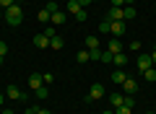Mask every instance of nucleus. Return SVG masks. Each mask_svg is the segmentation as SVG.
Here are the masks:
<instances>
[{
    "label": "nucleus",
    "mask_w": 156,
    "mask_h": 114,
    "mask_svg": "<svg viewBox=\"0 0 156 114\" xmlns=\"http://www.w3.org/2000/svg\"><path fill=\"white\" fill-rule=\"evenodd\" d=\"M26 112H31V114H52L50 109H42V106H29Z\"/></svg>",
    "instance_id": "obj_24"
},
{
    "label": "nucleus",
    "mask_w": 156,
    "mask_h": 114,
    "mask_svg": "<svg viewBox=\"0 0 156 114\" xmlns=\"http://www.w3.org/2000/svg\"><path fill=\"white\" fill-rule=\"evenodd\" d=\"M107 49H109L112 54H120V52H122V44L117 42V39H109V44H107Z\"/></svg>",
    "instance_id": "obj_14"
},
{
    "label": "nucleus",
    "mask_w": 156,
    "mask_h": 114,
    "mask_svg": "<svg viewBox=\"0 0 156 114\" xmlns=\"http://www.w3.org/2000/svg\"><path fill=\"white\" fill-rule=\"evenodd\" d=\"M8 54V44L5 42H0V65H3V57Z\"/></svg>",
    "instance_id": "obj_28"
},
{
    "label": "nucleus",
    "mask_w": 156,
    "mask_h": 114,
    "mask_svg": "<svg viewBox=\"0 0 156 114\" xmlns=\"http://www.w3.org/2000/svg\"><path fill=\"white\" fill-rule=\"evenodd\" d=\"M68 13H70V16H76V18H78L81 23H83L86 18H89V13H86V8L81 5L78 0H68Z\"/></svg>",
    "instance_id": "obj_2"
},
{
    "label": "nucleus",
    "mask_w": 156,
    "mask_h": 114,
    "mask_svg": "<svg viewBox=\"0 0 156 114\" xmlns=\"http://www.w3.org/2000/svg\"><path fill=\"white\" fill-rule=\"evenodd\" d=\"M16 5V0H0V11H5V8Z\"/></svg>",
    "instance_id": "obj_30"
},
{
    "label": "nucleus",
    "mask_w": 156,
    "mask_h": 114,
    "mask_svg": "<svg viewBox=\"0 0 156 114\" xmlns=\"http://www.w3.org/2000/svg\"><path fill=\"white\" fill-rule=\"evenodd\" d=\"M94 3H99V0H94Z\"/></svg>",
    "instance_id": "obj_41"
},
{
    "label": "nucleus",
    "mask_w": 156,
    "mask_h": 114,
    "mask_svg": "<svg viewBox=\"0 0 156 114\" xmlns=\"http://www.w3.org/2000/svg\"><path fill=\"white\" fill-rule=\"evenodd\" d=\"M47 11H50V13H57V11H60V8H57V3H55V0H50V3H47Z\"/></svg>",
    "instance_id": "obj_29"
},
{
    "label": "nucleus",
    "mask_w": 156,
    "mask_h": 114,
    "mask_svg": "<svg viewBox=\"0 0 156 114\" xmlns=\"http://www.w3.org/2000/svg\"><path fill=\"white\" fill-rule=\"evenodd\" d=\"M34 47H37V49H47V47H50V36L37 34V36H34Z\"/></svg>",
    "instance_id": "obj_8"
},
{
    "label": "nucleus",
    "mask_w": 156,
    "mask_h": 114,
    "mask_svg": "<svg viewBox=\"0 0 156 114\" xmlns=\"http://www.w3.org/2000/svg\"><path fill=\"white\" fill-rule=\"evenodd\" d=\"M42 34H44V36H57V26H52V23H47V26H44V31H42Z\"/></svg>",
    "instance_id": "obj_22"
},
{
    "label": "nucleus",
    "mask_w": 156,
    "mask_h": 114,
    "mask_svg": "<svg viewBox=\"0 0 156 114\" xmlns=\"http://www.w3.org/2000/svg\"><path fill=\"white\" fill-rule=\"evenodd\" d=\"M44 86V78L39 75V73H34L31 78H29V88H31V91H37V88H42Z\"/></svg>",
    "instance_id": "obj_9"
},
{
    "label": "nucleus",
    "mask_w": 156,
    "mask_h": 114,
    "mask_svg": "<svg viewBox=\"0 0 156 114\" xmlns=\"http://www.w3.org/2000/svg\"><path fill=\"white\" fill-rule=\"evenodd\" d=\"M122 104H125V96H120V93H112V96H109V106H112V109L122 106Z\"/></svg>",
    "instance_id": "obj_13"
},
{
    "label": "nucleus",
    "mask_w": 156,
    "mask_h": 114,
    "mask_svg": "<svg viewBox=\"0 0 156 114\" xmlns=\"http://www.w3.org/2000/svg\"><path fill=\"white\" fill-rule=\"evenodd\" d=\"M109 34L122 36V34H125V21H112V23H109Z\"/></svg>",
    "instance_id": "obj_10"
},
{
    "label": "nucleus",
    "mask_w": 156,
    "mask_h": 114,
    "mask_svg": "<svg viewBox=\"0 0 156 114\" xmlns=\"http://www.w3.org/2000/svg\"><path fill=\"white\" fill-rule=\"evenodd\" d=\"M148 67H154V60H151V54H140L138 57V70H148Z\"/></svg>",
    "instance_id": "obj_6"
},
{
    "label": "nucleus",
    "mask_w": 156,
    "mask_h": 114,
    "mask_svg": "<svg viewBox=\"0 0 156 114\" xmlns=\"http://www.w3.org/2000/svg\"><path fill=\"white\" fill-rule=\"evenodd\" d=\"M112 62H115V65H117V67H120V70H122V67H125V65H128V57H125V54H122V52H120V54H115V60H112Z\"/></svg>",
    "instance_id": "obj_19"
},
{
    "label": "nucleus",
    "mask_w": 156,
    "mask_h": 114,
    "mask_svg": "<svg viewBox=\"0 0 156 114\" xmlns=\"http://www.w3.org/2000/svg\"><path fill=\"white\" fill-rule=\"evenodd\" d=\"M50 47H52V49H57V52H60V49L65 47V42H62V36H52V39H50Z\"/></svg>",
    "instance_id": "obj_17"
},
{
    "label": "nucleus",
    "mask_w": 156,
    "mask_h": 114,
    "mask_svg": "<svg viewBox=\"0 0 156 114\" xmlns=\"http://www.w3.org/2000/svg\"><path fill=\"white\" fill-rule=\"evenodd\" d=\"M26 114H31V112H26Z\"/></svg>",
    "instance_id": "obj_42"
},
{
    "label": "nucleus",
    "mask_w": 156,
    "mask_h": 114,
    "mask_svg": "<svg viewBox=\"0 0 156 114\" xmlns=\"http://www.w3.org/2000/svg\"><path fill=\"white\" fill-rule=\"evenodd\" d=\"M86 49H89V52L91 49H99V39L96 36H86Z\"/></svg>",
    "instance_id": "obj_21"
},
{
    "label": "nucleus",
    "mask_w": 156,
    "mask_h": 114,
    "mask_svg": "<svg viewBox=\"0 0 156 114\" xmlns=\"http://www.w3.org/2000/svg\"><path fill=\"white\" fill-rule=\"evenodd\" d=\"M115 60V54L109 52V49H101V57H99V62H112Z\"/></svg>",
    "instance_id": "obj_23"
},
{
    "label": "nucleus",
    "mask_w": 156,
    "mask_h": 114,
    "mask_svg": "<svg viewBox=\"0 0 156 114\" xmlns=\"http://www.w3.org/2000/svg\"><path fill=\"white\" fill-rule=\"evenodd\" d=\"M3 104H5V93H0V106H3Z\"/></svg>",
    "instance_id": "obj_35"
},
{
    "label": "nucleus",
    "mask_w": 156,
    "mask_h": 114,
    "mask_svg": "<svg viewBox=\"0 0 156 114\" xmlns=\"http://www.w3.org/2000/svg\"><path fill=\"white\" fill-rule=\"evenodd\" d=\"M89 54H91V60H99V57H101V49H91Z\"/></svg>",
    "instance_id": "obj_32"
},
{
    "label": "nucleus",
    "mask_w": 156,
    "mask_h": 114,
    "mask_svg": "<svg viewBox=\"0 0 156 114\" xmlns=\"http://www.w3.org/2000/svg\"><path fill=\"white\" fill-rule=\"evenodd\" d=\"M42 78H44V86H50V83H55V75H52V73H44Z\"/></svg>",
    "instance_id": "obj_31"
},
{
    "label": "nucleus",
    "mask_w": 156,
    "mask_h": 114,
    "mask_svg": "<svg viewBox=\"0 0 156 114\" xmlns=\"http://www.w3.org/2000/svg\"><path fill=\"white\" fill-rule=\"evenodd\" d=\"M140 75H143L148 83H154V81H156V65H154V67H148V70H143Z\"/></svg>",
    "instance_id": "obj_18"
},
{
    "label": "nucleus",
    "mask_w": 156,
    "mask_h": 114,
    "mask_svg": "<svg viewBox=\"0 0 156 114\" xmlns=\"http://www.w3.org/2000/svg\"><path fill=\"white\" fill-rule=\"evenodd\" d=\"M125 81H128V73H125V70H120V67H117V70L112 73V83H117V86H122Z\"/></svg>",
    "instance_id": "obj_11"
},
{
    "label": "nucleus",
    "mask_w": 156,
    "mask_h": 114,
    "mask_svg": "<svg viewBox=\"0 0 156 114\" xmlns=\"http://www.w3.org/2000/svg\"><path fill=\"white\" fill-rule=\"evenodd\" d=\"M101 114H115V109H107V112H101Z\"/></svg>",
    "instance_id": "obj_38"
},
{
    "label": "nucleus",
    "mask_w": 156,
    "mask_h": 114,
    "mask_svg": "<svg viewBox=\"0 0 156 114\" xmlns=\"http://www.w3.org/2000/svg\"><path fill=\"white\" fill-rule=\"evenodd\" d=\"M78 3H81V5L86 8V5H91V3H94V0H78Z\"/></svg>",
    "instance_id": "obj_34"
},
{
    "label": "nucleus",
    "mask_w": 156,
    "mask_h": 114,
    "mask_svg": "<svg viewBox=\"0 0 156 114\" xmlns=\"http://www.w3.org/2000/svg\"><path fill=\"white\" fill-rule=\"evenodd\" d=\"M3 18H5L8 23H11V26H18V23L23 21V11H21V5H11V8H5V11H3Z\"/></svg>",
    "instance_id": "obj_1"
},
{
    "label": "nucleus",
    "mask_w": 156,
    "mask_h": 114,
    "mask_svg": "<svg viewBox=\"0 0 156 114\" xmlns=\"http://www.w3.org/2000/svg\"><path fill=\"white\" fill-rule=\"evenodd\" d=\"M107 21H122V8H115V5H112L109 8V11H107Z\"/></svg>",
    "instance_id": "obj_7"
},
{
    "label": "nucleus",
    "mask_w": 156,
    "mask_h": 114,
    "mask_svg": "<svg viewBox=\"0 0 156 114\" xmlns=\"http://www.w3.org/2000/svg\"><path fill=\"white\" fill-rule=\"evenodd\" d=\"M50 23H52V26H62V23H65V13H62V11H57V13H52V18H50Z\"/></svg>",
    "instance_id": "obj_12"
},
{
    "label": "nucleus",
    "mask_w": 156,
    "mask_h": 114,
    "mask_svg": "<svg viewBox=\"0 0 156 114\" xmlns=\"http://www.w3.org/2000/svg\"><path fill=\"white\" fill-rule=\"evenodd\" d=\"M76 60H78V65H83V62H89V60H91V54H89V49H81V52L76 54Z\"/></svg>",
    "instance_id": "obj_16"
},
{
    "label": "nucleus",
    "mask_w": 156,
    "mask_h": 114,
    "mask_svg": "<svg viewBox=\"0 0 156 114\" xmlns=\"http://www.w3.org/2000/svg\"><path fill=\"white\" fill-rule=\"evenodd\" d=\"M37 18H39V21H42V23H50V18H52V13L47 11V8H42V11L37 13Z\"/></svg>",
    "instance_id": "obj_20"
},
{
    "label": "nucleus",
    "mask_w": 156,
    "mask_h": 114,
    "mask_svg": "<svg viewBox=\"0 0 156 114\" xmlns=\"http://www.w3.org/2000/svg\"><path fill=\"white\" fill-rule=\"evenodd\" d=\"M5 98H13V101H26L29 96H26V93H23L21 88L16 86V83H11V86L5 88Z\"/></svg>",
    "instance_id": "obj_3"
},
{
    "label": "nucleus",
    "mask_w": 156,
    "mask_h": 114,
    "mask_svg": "<svg viewBox=\"0 0 156 114\" xmlns=\"http://www.w3.org/2000/svg\"><path fill=\"white\" fill-rule=\"evenodd\" d=\"M130 18H135V5H125L122 8V21H130Z\"/></svg>",
    "instance_id": "obj_15"
},
{
    "label": "nucleus",
    "mask_w": 156,
    "mask_h": 114,
    "mask_svg": "<svg viewBox=\"0 0 156 114\" xmlns=\"http://www.w3.org/2000/svg\"><path fill=\"white\" fill-rule=\"evenodd\" d=\"M101 96H104V86H101V83H94V86L89 88V96H86V101H99Z\"/></svg>",
    "instance_id": "obj_4"
},
{
    "label": "nucleus",
    "mask_w": 156,
    "mask_h": 114,
    "mask_svg": "<svg viewBox=\"0 0 156 114\" xmlns=\"http://www.w3.org/2000/svg\"><path fill=\"white\" fill-rule=\"evenodd\" d=\"M34 93H37L39 98H47V96H50V88H47V86H42V88H37Z\"/></svg>",
    "instance_id": "obj_25"
},
{
    "label": "nucleus",
    "mask_w": 156,
    "mask_h": 114,
    "mask_svg": "<svg viewBox=\"0 0 156 114\" xmlns=\"http://www.w3.org/2000/svg\"><path fill=\"white\" fill-rule=\"evenodd\" d=\"M151 60H154V65H156V49H154V52H151Z\"/></svg>",
    "instance_id": "obj_37"
},
{
    "label": "nucleus",
    "mask_w": 156,
    "mask_h": 114,
    "mask_svg": "<svg viewBox=\"0 0 156 114\" xmlns=\"http://www.w3.org/2000/svg\"><path fill=\"white\" fill-rule=\"evenodd\" d=\"M122 91H125V96H135V91H138V81H133V78L128 75V81L122 83Z\"/></svg>",
    "instance_id": "obj_5"
},
{
    "label": "nucleus",
    "mask_w": 156,
    "mask_h": 114,
    "mask_svg": "<svg viewBox=\"0 0 156 114\" xmlns=\"http://www.w3.org/2000/svg\"><path fill=\"white\" fill-rule=\"evenodd\" d=\"M125 106H135V98L133 96H125Z\"/></svg>",
    "instance_id": "obj_33"
},
{
    "label": "nucleus",
    "mask_w": 156,
    "mask_h": 114,
    "mask_svg": "<svg viewBox=\"0 0 156 114\" xmlns=\"http://www.w3.org/2000/svg\"><path fill=\"white\" fill-rule=\"evenodd\" d=\"M109 23H112V21H107V18H104V21L99 23V31H101V34H109Z\"/></svg>",
    "instance_id": "obj_27"
},
{
    "label": "nucleus",
    "mask_w": 156,
    "mask_h": 114,
    "mask_svg": "<svg viewBox=\"0 0 156 114\" xmlns=\"http://www.w3.org/2000/svg\"><path fill=\"white\" fill-rule=\"evenodd\" d=\"M0 114H13V109H3V112H0Z\"/></svg>",
    "instance_id": "obj_36"
},
{
    "label": "nucleus",
    "mask_w": 156,
    "mask_h": 114,
    "mask_svg": "<svg viewBox=\"0 0 156 114\" xmlns=\"http://www.w3.org/2000/svg\"><path fill=\"white\" fill-rule=\"evenodd\" d=\"M115 114H133V106H125V104H122V106L115 109Z\"/></svg>",
    "instance_id": "obj_26"
},
{
    "label": "nucleus",
    "mask_w": 156,
    "mask_h": 114,
    "mask_svg": "<svg viewBox=\"0 0 156 114\" xmlns=\"http://www.w3.org/2000/svg\"><path fill=\"white\" fill-rule=\"evenodd\" d=\"M0 18H3V11H0Z\"/></svg>",
    "instance_id": "obj_39"
},
{
    "label": "nucleus",
    "mask_w": 156,
    "mask_h": 114,
    "mask_svg": "<svg viewBox=\"0 0 156 114\" xmlns=\"http://www.w3.org/2000/svg\"><path fill=\"white\" fill-rule=\"evenodd\" d=\"M146 114H154V112H146Z\"/></svg>",
    "instance_id": "obj_40"
}]
</instances>
